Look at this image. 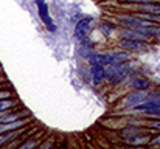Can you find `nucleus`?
<instances>
[{
	"label": "nucleus",
	"instance_id": "nucleus-1",
	"mask_svg": "<svg viewBox=\"0 0 160 149\" xmlns=\"http://www.w3.org/2000/svg\"><path fill=\"white\" fill-rule=\"evenodd\" d=\"M34 2H36V6H37L39 17H41V20L44 22L45 28H47L48 31L54 33V31H56V26H54L53 20H51V17H50V13H48V6H47L45 0H34Z\"/></svg>",
	"mask_w": 160,
	"mask_h": 149
},
{
	"label": "nucleus",
	"instance_id": "nucleus-2",
	"mask_svg": "<svg viewBox=\"0 0 160 149\" xmlns=\"http://www.w3.org/2000/svg\"><path fill=\"white\" fill-rule=\"evenodd\" d=\"M92 24H93V17H90V16L82 17L75 26V37L76 39L82 41L84 37H87V34H89V31L92 28Z\"/></svg>",
	"mask_w": 160,
	"mask_h": 149
},
{
	"label": "nucleus",
	"instance_id": "nucleus-3",
	"mask_svg": "<svg viewBox=\"0 0 160 149\" xmlns=\"http://www.w3.org/2000/svg\"><path fill=\"white\" fill-rule=\"evenodd\" d=\"M118 43L121 48L129 50V51H148L149 50V45L145 41H134V39H124V37H121Z\"/></svg>",
	"mask_w": 160,
	"mask_h": 149
},
{
	"label": "nucleus",
	"instance_id": "nucleus-4",
	"mask_svg": "<svg viewBox=\"0 0 160 149\" xmlns=\"http://www.w3.org/2000/svg\"><path fill=\"white\" fill-rule=\"evenodd\" d=\"M146 98H148L146 93L143 90H139V92H134V93H131V95L126 96L123 104H124V107H134V106H137V104L143 103Z\"/></svg>",
	"mask_w": 160,
	"mask_h": 149
},
{
	"label": "nucleus",
	"instance_id": "nucleus-5",
	"mask_svg": "<svg viewBox=\"0 0 160 149\" xmlns=\"http://www.w3.org/2000/svg\"><path fill=\"white\" fill-rule=\"evenodd\" d=\"M90 75H92L93 84L100 86L101 81L106 78V68H104V65H101V64H93L92 68H90Z\"/></svg>",
	"mask_w": 160,
	"mask_h": 149
},
{
	"label": "nucleus",
	"instance_id": "nucleus-6",
	"mask_svg": "<svg viewBox=\"0 0 160 149\" xmlns=\"http://www.w3.org/2000/svg\"><path fill=\"white\" fill-rule=\"evenodd\" d=\"M106 58H107V65H109V64H123L131 56L126 51H112V53H106Z\"/></svg>",
	"mask_w": 160,
	"mask_h": 149
},
{
	"label": "nucleus",
	"instance_id": "nucleus-7",
	"mask_svg": "<svg viewBox=\"0 0 160 149\" xmlns=\"http://www.w3.org/2000/svg\"><path fill=\"white\" fill-rule=\"evenodd\" d=\"M121 37L124 39H134V41H149V37L143 33L137 31V30H132V28H123L121 30Z\"/></svg>",
	"mask_w": 160,
	"mask_h": 149
},
{
	"label": "nucleus",
	"instance_id": "nucleus-8",
	"mask_svg": "<svg viewBox=\"0 0 160 149\" xmlns=\"http://www.w3.org/2000/svg\"><path fill=\"white\" fill-rule=\"evenodd\" d=\"M134 8H135V11H140V13L160 14V2H156V3H139Z\"/></svg>",
	"mask_w": 160,
	"mask_h": 149
},
{
	"label": "nucleus",
	"instance_id": "nucleus-9",
	"mask_svg": "<svg viewBox=\"0 0 160 149\" xmlns=\"http://www.w3.org/2000/svg\"><path fill=\"white\" fill-rule=\"evenodd\" d=\"M131 87L135 89V90H148L151 87V82L146 78H139V76H135V78L131 79Z\"/></svg>",
	"mask_w": 160,
	"mask_h": 149
},
{
	"label": "nucleus",
	"instance_id": "nucleus-10",
	"mask_svg": "<svg viewBox=\"0 0 160 149\" xmlns=\"http://www.w3.org/2000/svg\"><path fill=\"white\" fill-rule=\"evenodd\" d=\"M145 129H140V128H134V126H128L126 129H123V138H129V137H135V135H141L145 134Z\"/></svg>",
	"mask_w": 160,
	"mask_h": 149
},
{
	"label": "nucleus",
	"instance_id": "nucleus-11",
	"mask_svg": "<svg viewBox=\"0 0 160 149\" xmlns=\"http://www.w3.org/2000/svg\"><path fill=\"white\" fill-rule=\"evenodd\" d=\"M139 19H143V20H148L151 24H160V14H152V13H139L137 14Z\"/></svg>",
	"mask_w": 160,
	"mask_h": 149
},
{
	"label": "nucleus",
	"instance_id": "nucleus-12",
	"mask_svg": "<svg viewBox=\"0 0 160 149\" xmlns=\"http://www.w3.org/2000/svg\"><path fill=\"white\" fill-rule=\"evenodd\" d=\"M126 140H129L131 145H146V143H149V137H129V138H126Z\"/></svg>",
	"mask_w": 160,
	"mask_h": 149
},
{
	"label": "nucleus",
	"instance_id": "nucleus-13",
	"mask_svg": "<svg viewBox=\"0 0 160 149\" xmlns=\"http://www.w3.org/2000/svg\"><path fill=\"white\" fill-rule=\"evenodd\" d=\"M100 31H101L106 37H109V36L115 31V25H112V24H101V25H100Z\"/></svg>",
	"mask_w": 160,
	"mask_h": 149
},
{
	"label": "nucleus",
	"instance_id": "nucleus-14",
	"mask_svg": "<svg viewBox=\"0 0 160 149\" xmlns=\"http://www.w3.org/2000/svg\"><path fill=\"white\" fill-rule=\"evenodd\" d=\"M149 129H156V130H160V118H156V120H149L145 123Z\"/></svg>",
	"mask_w": 160,
	"mask_h": 149
},
{
	"label": "nucleus",
	"instance_id": "nucleus-15",
	"mask_svg": "<svg viewBox=\"0 0 160 149\" xmlns=\"http://www.w3.org/2000/svg\"><path fill=\"white\" fill-rule=\"evenodd\" d=\"M123 3H132V5H139V3H156L160 0H120Z\"/></svg>",
	"mask_w": 160,
	"mask_h": 149
},
{
	"label": "nucleus",
	"instance_id": "nucleus-16",
	"mask_svg": "<svg viewBox=\"0 0 160 149\" xmlns=\"http://www.w3.org/2000/svg\"><path fill=\"white\" fill-rule=\"evenodd\" d=\"M146 115H148V117H152V118H160V109H157V110H151V112H148Z\"/></svg>",
	"mask_w": 160,
	"mask_h": 149
},
{
	"label": "nucleus",
	"instance_id": "nucleus-17",
	"mask_svg": "<svg viewBox=\"0 0 160 149\" xmlns=\"http://www.w3.org/2000/svg\"><path fill=\"white\" fill-rule=\"evenodd\" d=\"M5 82H6V78H5V76L0 73V84H5Z\"/></svg>",
	"mask_w": 160,
	"mask_h": 149
}]
</instances>
